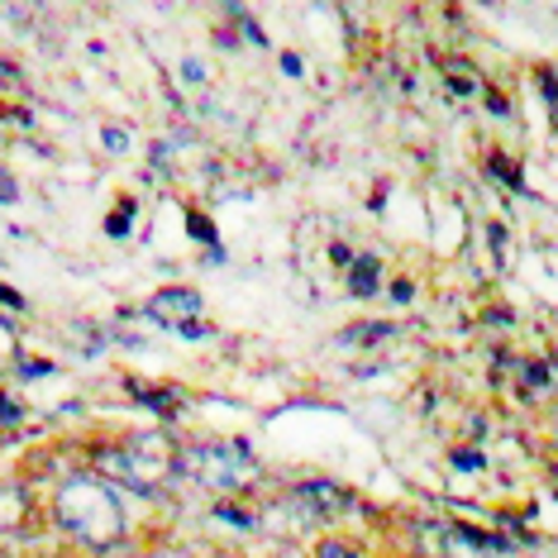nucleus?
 <instances>
[{
    "instance_id": "obj_9",
    "label": "nucleus",
    "mask_w": 558,
    "mask_h": 558,
    "mask_svg": "<svg viewBox=\"0 0 558 558\" xmlns=\"http://www.w3.org/2000/svg\"><path fill=\"white\" fill-rule=\"evenodd\" d=\"M315 558H363V549L353 539H339V535H325L315 544Z\"/></svg>"
},
{
    "instance_id": "obj_4",
    "label": "nucleus",
    "mask_w": 558,
    "mask_h": 558,
    "mask_svg": "<svg viewBox=\"0 0 558 558\" xmlns=\"http://www.w3.org/2000/svg\"><path fill=\"white\" fill-rule=\"evenodd\" d=\"M315 515L306 501H301V492H291V497H282V501H268L263 506V515H258V530H272L277 535V544H296L306 530L315 525Z\"/></svg>"
},
{
    "instance_id": "obj_3",
    "label": "nucleus",
    "mask_w": 558,
    "mask_h": 558,
    "mask_svg": "<svg viewBox=\"0 0 558 558\" xmlns=\"http://www.w3.org/2000/svg\"><path fill=\"white\" fill-rule=\"evenodd\" d=\"M177 444L168 435H130L120 444V449L110 453H96V468L106 477L124 482V487L134 492H158L162 482H172L182 468H177Z\"/></svg>"
},
{
    "instance_id": "obj_14",
    "label": "nucleus",
    "mask_w": 558,
    "mask_h": 558,
    "mask_svg": "<svg viewBox=\"0 0 558 558\" xmlns=\"http://www.w3.org/2000/svg\"><path fill=\"white\" fill-rule=\"evenodd\" d=\"M10 68V62H0V82H15V72H5Z\"/></svg>"
},
{
    "instance_id": "obj_2",
    "label": "nucleus",
    "mask_w": 558,
    "mask_h": 558,
    "mask_svg": "<svg viewBox=\"0 0 558 558\" xmlns=\"http://www.w3.org/2000/svg\"><path fill=\"white\" fill-rule=\"evenodd\" d=\"M177 468H182V477H192L196 487L215 492V497H234V492H244L248 482L258 477V463H253V453L239 439H196V444H182V453H177Z\"/></svg>"
},
{
    "instance_id": "obj_6",
    "label": "nucleus",
    "mask_w": 558,
    "mask_h": 558,
    "mask_svg": "<svg viewBox=\"0 0 558 558\" xmlns=\"http://www.w3.org/2000/svg\"><path fill=\"white\" fill-rule=\"evenodd\" d=\"M34 515V501L20 482H0V535H20Z\"/></svg>"
},
{
    "instance_id": "obj_10",
    "label": "nucleus",
    "mask_w": 558,
    "mask_h": 558,
    "mask_svg": "<svg viewBox=\"0 0 558 558\" xmlns=\"http://www.w3.org/2000/svg\"><path fill=\"white\" fill-rule=\"evenodd\" d=\"M182 77L206 82V77H210V68H206V62H201V58H186V62H182Z\"/></svg>"
},
{
    "instance_id": "obj_13",
    "label": "nucleus",
    "mask_w": 558,
    "mask_h": 558,
    "mask_svg": "<svg viewBox=\"0 0 558 558\" xmlns=\"http://www.w3.org/2000/svg\"><path fill=\"white\" fill-rule=\"evenodd\" d=\"M144 558H192L186 549H154V554H144Z\"/></svg>"
},
{
    "instance_id": "obj_12",
    "label": "nucleus",
    "mask_w": 558,
    "mask_h": 558,
    "mask_svg": "<svg viewBox=\"0 0 558 558\" xmlns=\"http://www.w3.org/2000/svg\"><path fill=\"white\" fill-rule=\"evenodd\" d=\"M20 196V186L10 182V172H0V201H15Z\"/></svg>"
},
{
    "instance_id": "obj_11",
    "label": "nucleus",
    "mask_w": 558,
    "mask_h": 558,
    "mask_svg": "<svg viewBox=\"0 0 558 558\" xmlns=\"http://www.w3.org/2000/svg\"><path fill=\"white\" fill-rule=\"evenodd\" d=\"M100 138H106V148H110V154H124V148H130V144H124V130H110V124H106V130H100Z\"/></svg>"
},
{
    "instance_id": "obj_7",
    "label": "nucleus",
    "mask_w": 558,
    "mask_h": 558,
    "mask_svg": "<svg viewBox=\"0 0 558 558\" xmlns=\"http://www.w3.org/2000/svg\"><path fill=\"white\" fill-rule=\"evenodd\" d=\"M296 492H301V501H306V506H311V511L320 515V520L339 515V511H344V506H349V492H344V487H335V482H301Z\"/></svg>"
},
{
    "instance_id": "obj_5",
    "label": "nucleus",
    "mask_w": 558,
    "mask_h": 558,
    "mask_svg": "<svg viewBox=\"0 0 558 558\" xmlns=\"http://www.w3.org/2000/svg\"><path fill=\"white\" fill-rule=\"evenodd\" d=\"M148 315H154L158 325L182 329V335H186V320H196V315H201V291H192V287H168V291H158V296L148 301Z\"/></svg>"
},
{
    "instance_id": "obj_1",
    "label": "nucleus",
    "mask_w": 558,
    "mask_h": 558,
    "mask_svg": "<svg viewBox=\"0 0 558 558\" xmlns=\"http://www.w3.org/2000/svg\"><path fill=\"white\" fill-rule=\"evenodd\" d=\"M53 520L68 530L72 539L92 544V549H100V554L124 544V535H130V520H124V506L116 497V487L96 473H72L68 482H62L58 497H53Z\"/></svg>"
},
{
    "instance_id": "obj_8",
    "label": "nucleus",
    "mask_w": 558,
    "mask_h": 558,
    "mask_svg": "<svg viewBox=\"0 0 558 558\" xmlns=\"http://www.w3.org/2000/svg\"><path fill=\"white\" fill-rule=\"evenodd\" d=\"M349 291L353 296H373L377 291V258H353L349 263Z\"/></svg>"
}]
</instances>
